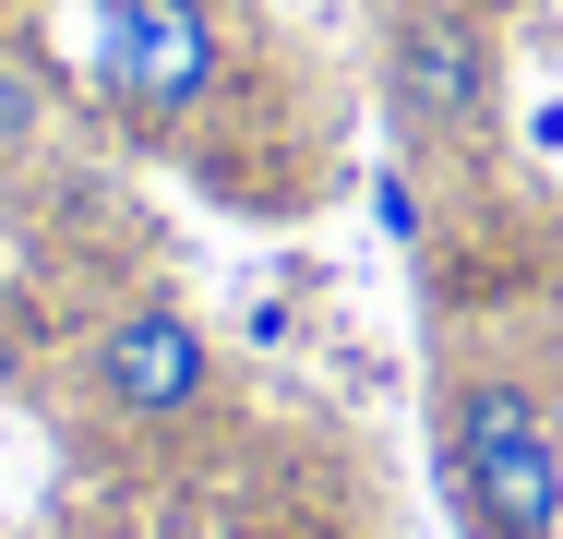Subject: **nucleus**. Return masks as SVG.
<instances>
[{
  "instance_id": "f03ea898",
  "label": "nucleus",
  "mask_w": 563,
  "mask_h": 539,
  "mask_svg": "<svg viewBox=\"0 0 563 539\" xmlns=\"http://www.w3.org/2000/svg\"><path fill=\"white\" fill-rule=\"evenodd\" d=\"M384 120L408 144H492L504 120V48L467 0H396L384 12Z\"/></svg>"
},
{
  "instance_id": "f257e3e1",
  "label": "nucleus",
  "mask_w": 563,
  "mask_h": 539,
  "mask_svg": "<svg viewBox=\"0 0 563 539\" xmlns=\"http://www.w3.org/2000/svg\"><path fill=\"white\" fill-rule=\"evenodd\" d=\"M432 468H444L455 539H563V431L540 384L455 372L432 408Z\"/></svg>"
},
{
  "instance_id": "423d86ee",
  "label": "nucleus",
  "mask_w": 563,
  "mask_h": 539,
  "mask_svg": "<svg viewBox=\"0 0 563 539\" xmlns=\"http://www.w3.org/2000/svg\"><path fill=\"white\" fill-rule=\"evenodd\" d=\"M0 12H12V0H0Z\"/></svg>"
},
{
  "instance_id": "7ed1b4c3",
  "label": "nucleus",
  "mask_w": 563,
  "mask_h": 539,
  "mask_svg": "<svg viewBox=\"0 0 563 539\" xmlns=\"http://www.w3.org/2000/svg\"><path fill=\"white\" fill-rule=\"evenodd\" d=\"M97 73L120 120L180 132L228 85V12L217 0H97Z\"/></svg>"
},
{
  "instance_id": "39448f33",
  "label": "nucleus",
  "mask_w": 563,
  "mask_h": 539,
  "mask_svg": "<svg viewBox=\"0 0 563 539\" xmlns=\"http://www.w3.org/2000/svg\"><path fill=\"white\" fill-rule=\"evenodd\" d=\"M372 216H384V240H396V252H420V228H432V216H420V168H408V156H384V168H372Z\"/></svg>"
},
{
  "instance_id": "20e7f679",
  "label": "nucleus",
  "mask_w": 563,
  "mask_h": 539,
  "mask_svg": "<svg viewBox=\"0 0 563 539\" xmlns=\"http://www.w3.org/2000/svg\"><path fill=\"white\" fill-rule=\"evenodd\" d=\"M85 384H97V408L132 431H168L192 420L205 396H217V336L180 312V300H120L97 323V348H85Z\"/></svg>"
}]
</instances>
